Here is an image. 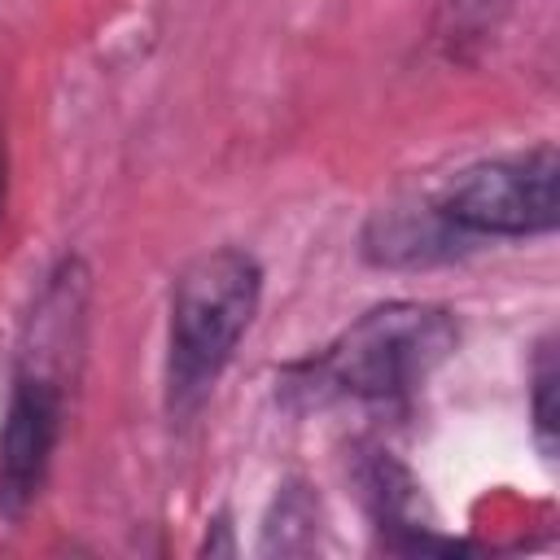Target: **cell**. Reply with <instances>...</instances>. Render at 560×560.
I'll use <instances>...</instances> for the list:
<instances>
[{"mask_svg": "<svg viewBox=\"0 0 560 560\" xmlns=\"http://www.w3.org/2000/svg\"><path fill=\"white\" fill-rule=\"evenodd\" d=\"M459 324L433 302H385L341 328L315 359L284 372L306 402H398L420 389L455 350Z\"/></svg>", "mask_w": 560, "mask_h": 560, "instance_id": "cell-1", "label": "cell"}, {"mask_svg": "<svg viewBox=\"0 0 560 560\" xmlns=\"http://www.w3.org/2000/svg\"><path fill=\"white\" fill-rule=\"evenodd\" d=\"M529 402H534V438L542 446V455L551 459L556 451V350L551 341L538 346V359H534V376H529Z\"/></svg>", "mask_w": 560, "mask_h": 560, "instance_id": "cell-6", "label": "cell"}, {"mask_svg": "<svg viewBox=\"0 0 560 560\" xmlns=\"http://www.w3.org/2000/svg\"><path fill=\"white\" fill-rule=\"evenodd\" d=\"M315 499L302 486H289L276 494V512L267 516V534H262V551H298L315 538Z\"/></svg>", "mask_w": 560, "mask_h": 560, "instance_id": "cell-5", "label": "cell"}, {"mask_svg": "<svg viewBox=\"0 0 560 560\" xmlns=\"http://www.w3.org/2000/svg\"><path fill=\"white\" fill-rule=\"evenodd\" d=\"M433 210L464 241L538 236L556 228V149L538 144L512 158H486L446 179Z\"/></svg>", "mask_w": 560, "mask_h": 560, "instance_id": "cell-3", "label": "cell"}, {"mask_svg": "<svg viewBox=\"0 0 560 560\" xmlns=\"http://www.w3.org/2000/svg\"><path fill=\"white\" fill-rule=\"evenodd\" d=\"M61 438V385L48 372L22 368L9 394L4 429H0V512L22 516L52 464Z\"/></svg>", "mask_w": 560, "mask_h": 560, "instance_id": "cell-4", "label": "cell"}, {"mask_svg": "<svg viewBox=\"0 0 560 560\" xmlns=\"http://www.w3.org/2000/svg\"><path fill=\"white\" fill-rule=\"evenodd\" d=\"M503 9H508V0H451V31H446V39L455 48L468 44V39H481L486 31L499 26Z\"/></svg>", "mask_w": 560, "mask_h": 560, "instance_id": "cell-7", "label": "cell"}, {"mask_svg": "<svg viewBox=\"0 0 560 560\" xmlns=\"http://www.w3.org/2000/svg\"><path fill=\"white\" fill-rule=\"evenodd\" d=\"M262 298V271L245 249L219 245L188 258L171 289V402L197 407L232 363Z\"/></svg>", "mask_w": 560, "mask_h": 560, "instance_id": "cell-2", "label": "cell"}]
</instances>
